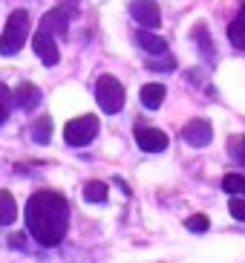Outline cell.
I'll return each instance as SVG.
<instances>
[{"instance_id":"cell-12","label":"cell","mask_w":245,"mask_h":263,"mask_svg":"<svg viewBox=\"0 0 245 263\" xmlns=\"http://www.w3.org/2000/svg\"><path fill=\"white\" fill-rule=\"evenodd\" d=\"M228 41L237 49H242V52H245V0H242V6H239L237 17L228 24Z\"/></svg>"},{"instance_id":"cell-1","label":"cell","mask_w":245,"mask_h":263,"mask_svg":"<svg viewBox=\"0 0 245 263\" xmlns=\"http://www.w3.org/2000/svg\"><path fill=\"white\" fill-rule=\"evenodd\" d=\"M26 229L40 246L52 249L67 237L69 205L67 197L58 191H38L26 202Z\"/></svg>"},{"instance_id":"cell-10","label":"cell","mask_w":245,"mask_h":263,"mask_svg":"<svg viewBox=\"0 0 245 263\" xmlns=\"http://www.w3.org/2000/svg\"><path fill=\"white\" fill-rule=\"evenodd\" d=\"M136 44L145 49L147 55H153V58H161V55H168V41L156 35L153 29H138L136 32Z\"/></svg>"},{"instance_id":"cell-18","label":"cell","mask_w":245,"mask_h":263,"mask_svg":"<svg viewBox=\"0 0 245 263\" xmlns=\"http://www.w3.org/2000/svg\"><path fill=\"white\" fill-rule=\"evenodd\" d=\"M222 191L245 197V174H225L222 177Z\"/></svg>"},{"instance_id":"cell-2","label":"cell","mask_w":245,"mask_h":263,"mask_svg":"<svg viewBox=\"0 0 245 263\" xmlns=\"http://www.w3.org/2000/svg\"><path fill=\"white\" fill-rule=\"evenodd\" d=\"M26 35H29V15H26L23 9H17V12L9 15L6 29L0 35V55H15L17 49L23 47Z\"/></svg>"},{"instance_id":"cell-17","label":"cell","mask_w":245,"mask_h":263,"mask_svg":"<svg viewBox=\"0 0 245 263\" xmlns=\"http://www.w3.org/2000/svg\"><path fill=\"white\" fill-rule=\"evenodd\" d=\"M193 41H196V47L202 49V55H205L208 61H214V41H211V35H208L205 24H199L196 29H193Z\"/></svg>"},{"instance_id":"cell-21","label":"cell","mask_w":245,"mask_h":263,"mask_svg":"<svg viewBox=\"0 0 245 263\" xmlns=\"http://www.w3.org/2000/svg\"><path fill=\"white\" fill-rule=\"evenodd\" d=\"M185 229H188V232H193V234H205L208 229H211V220H208L205 214H193V217H188V220H185Z\"/></svg>"},{"instance_id":"cell-9","label":"cell","mask_w":245,"mask_h":263,"mask_svg":"<svg viewBox=\"0 0 245 263\" xmlns=\"http://www.w3.org/2000/svg\"><path fill=\"white\" fill-rule=\"evenodd\" d=\"M136 145L145 154H161L168 147V133L156 130V127H138L136 130Z\"/></svg>"},{"instance_id":"cell-11","label":"cell","mask_w":245,"mask_h":263,"mask_svg":"<svg viewBox=\"0 0 245 263\" xmlns=\"http://www.w3.org/2000/svg\"><path fill=\"white\" fill-rule=\"evenodd\" d=\"M38 104H40V90H38V87L29 84V81L17 84V90H15V107H21L23 113H32Z\"/></svg>"},{"instance_id":"cell-13","label":"cell","mask_w":245,"mask_h":263,"mask_svg":"<svg viewBox=\"0 0 245 263\" xmlns=\"http://www.w3.org/2000/svg\"><path fill=\"white\" fill-rule=\"evenodd\" d=\"M165 84H145L141 87V104H145L147 110H156V107H161V101H165Z\"/></svg>"},{"instance_id":"cell-22","label":"cell","mask_w":245,"mask_h":263,"mask_svg":"<svg viewBox=\"0 0 245 263\" xmlns=\"http://www.w3.org/2000/svg\"><path fill=\"white\" fill-rule=\"evenodd\" d=\"M228 211L234 220H242L245 223V197H234V200L228 202Z\"/></svg>"},{"instance_id":"cell-14","label":"cell","mask_w":245,"mask_h":263,"mask_svg":"<svg viewBox=\"0 0 245 263\" xmlns=\"http://www.w3.org/2000/svg\"><path fill=\"white\" fill-rule=\"evenodd\" d=\"M17 220V202L12 191H0V226H12Z\"/></svg>"},{"instance_id":"cell-3","label":"cell","mask_w":245,"mask_h":263,"mask_svg":"<svg viewBox=\"0 0 245 263\" xmlns=\"http://www.w3.org/2000/svg\"><path fill=\"white\" fill-rule=\"evenodd\" d=\"M95 101L104 113H118L124 107V87L118 78L113 76H101L95 81Z\"/></svg>"},{"instance_id":"cell-15","label":"cell","mask_w":245,"mask_h":263,"mask_svg":"<svg viewBox=\"0 0 245 263\" xmlns=\"http://www.w3.org/2000/svg\"><path fill=\"white\" fill-rule=\"evenodd\" d=\"M107 194H110V188H107V182H101V179H90L84 185V200L87 202H107Z\"/></svg>"},{"instance_id":"cell-5","label":"cell","mask_w":245,"mask_h":263,"mask_svg":"<svg viewBox=\"0 0 245 263\" xmlns=\"http://www.w3.org/2000/svg\"><path fill=\"white\" fill-rule=\"evenodd\" d=\"M182 139L193 147H205L214 139V127H211L208 119H193V122H188L182 127Z\"/></svg>"},{"instance_id":"cell-8","label":"cell","mask_w":245,"mask_h":263,"mask_svg":"<svg viewBox=\"0 0 245 263\" xmlns=\"http://www.w3.org/2000/svg\"><path fill=\"white\" fill-rule=\"evenodd\" d=\"M75 15V9H67V6H55L49 9L44 17H40V29L49 32V35H64L69 26V17Z\"/></svg>"},{"instance_id":"cell-6","label":"cell","mask_w":245,"mask_h":263,"mask_svg":"<svg viewBox=\"0 0 245 263\" xmlns=\"http://www.w3.org/2000/svg\"><path fill=\"white\" fill-rule=\"evenodd\" d=\"M130 15L136 17L138 26L145 29H156L161 24V12L153 0H130Z\"/></svg>"},{"instance_id":"cell-19","label":"cell","mask_w":245,"mask_h":263,"mask_svg":"<svg viewBox=\"0 0 245 263\" xmlns=\"http://www.w3.org/2000/svg\"><path fill=\"white\" fill-rule=\"evenodd\" d=\"M12 107H15V93L9 90L6 84H0V124L9 119V113H12Z\"/></svg>"},{"instance_id":"cell-4","label":"cell","mask_w":245,"mask_h":263,"mask_svg":"<svg viewBox=\"0 0 245 263\" xmlns=\"http://www.w3.org/2000/svg\"><path fill=\"white\" fill-rule=\"evenodd\" d=\"M95 136H98V119L92 116V113L72 119V122H67V127H64V139H67L69 147H84V145H90Z\"/></svg>"},{"instance_id":"cell-16","label":"cell","mask_w":245,"mask_h":263,"mask_svg":"<svg viewBox=\"0 0 245 263\" xmlns=\"http://www.w3.org/2000/svg\"><path fill=\"white\" fill-rule=\"evenodd\" d=\"M32 139L38 142V145H49V139H52V119L40 116L38 122L32 124Z\"/></svg>"},{"instance_id":"cell-24","label":"cell","mask_w":245,"mask_h":263,"mask_svg":"<svg viewBox=\"0 0 245 263\" xmlns=\"http://www.w3.org/2000/svg\"><path fill=\"white\" fill-rule=\"evenodd\" d=\"M9 243H12V246H17V249H21V246H23V237H21V234H15V237H9Z\"/></svg>"},{"instance_id":"cell-20","label":"cell","mask_w":245,"mask_h":263,"mask_svg":"<svg viewBox=\"0 0 245 263\" xmlns=\"http://www.w3.org/2000/svg\"><path fill=\"white\" fill-rule=\"evenodd\" d=\"M228 154H231V159H234V162L245 168V136H231Z\"/></svg>"},{"instance_id":"cell-7","label":"cell","mask_w":245,"mask_h":263,"mask_svg":"<svg viewBox=\"0 0 245 263\" xmlns=\"http://www.w3.org/2000/svg\"><path fill=\"white\" fill-rule=\"evenodd\" d=\"M32 49H35V55H38L46 67H55L58 58H61L58 44H55V35H49V32H44V29H38V35L32 38Z\"/></svg>"},{"instance_id":"cell-23","label":"cell","mask_w":245,"mask_h":263,"mask_svg":"<svg viewBox=\"0 0 245 263\" xmlns=\"http://www.w3.org/2000/svg\"><path fill=\"white\" fill-rule=\"evenodd\" d=\"M153 70H176V61L170 58V55H161V61H150Z\"/></svg>"}]
</instances>
